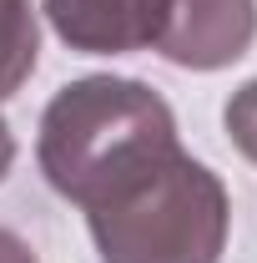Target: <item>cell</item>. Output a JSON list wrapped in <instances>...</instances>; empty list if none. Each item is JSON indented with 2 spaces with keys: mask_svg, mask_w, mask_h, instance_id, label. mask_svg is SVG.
<instances>
[{
  "mask_svg": "<svg viewBox=\"0 0 257 263\" xmlns=\"http://www.w3.org/2000/svg\"><path fill=\"white\" fill-rule=\"evenodd\" d=\"M222 122H227V137L237 142V152H242L247 162H257V76L247 81V86L232 91Z\"/></svg>",
  "mask_w": 257,
  "mask_h": 263,
  "instance_id": "cell-6",
  "label": "cell"
},
{
  "mask_svg": "<svg viewBox=\"0 0 257 263\" xmlns=\"http://www.w3.org/2000/svg\"><path fill=\"white\" fill-rule=\"evenodd\" d=\"M257 41V0H177L172 21L161 26V61L187 71H222L242 61Z\"/></svg>",
  "mask_w": 257,
  "mask_h": 263,
  "instance_id": "cell-3",
  "label": "cell"
},
{
  "mask_svg": "<svg viewBox=\"0 0 257 263\" xmlns=\"http://www.w3.org/2000/svg\"><path fill=\"white\" fill-rule=\"evenodd\" d=\"M0 263H40V258L31 253V243H26L20 233L0 228Z\"/></svg>",
  "mask_w": 257,
  "mask_h": 263,
  "instance_id": "cell-7",
  "label": "cell"
},
{
  "mask_svg": "<svg viewBox=\"0 0 257 263\" xmlns=\"http://www.w3.org/2000/svg\"><path fill=\"white\" fill-rule=\"evenodd\" d=\"M51 31L81 56L152 51L177 0H40Z\"/></svg>",
  "mask_w": 257,
  "mask_h": 263,
  "instance_id": "cell-4",
  "label": "cell"
},
{
  "mask_svg": "<svg viewBox=\"0 0 257 263\" xmlns=\"http://www.w3.org/2000/svg\"><path fill=\"white\" fill-rule=\"evenodd\" d=\"M40 61V26L31 0H0V101L15 97Z\"/></svg>",
  "mask_w": 257,
  "mask_h": 263,
  "instance_id": "cell-5",
  "label": "cell"
},
{
  "mask_svg": "<svg viewBox=\"0 0 257 263\" xmlns=\"http://www.w3.org/2000/svg\"><path fill=\"white\" fill-rule=\"evenodd\" d=\"M10 167H15V137L5 127V117H0V182L10 177Z\"/></svg>",
  "mask_w": 257,
  "mask_h": 263,
  "instance_id": "cell-8",
  "label": "cell"
},
{
  "mask_svg": "<svg viewBox=\"0 0 257 263\" xmlns=\"http://www.w3.org/2000/svg\"><path fill=\"white\" fill-rule=\"evenodd\" d=\"M86 223L101 263H222L232 202L212 167L177 152L91 208Z\"/></svg>",
  "mask_w": 257,
  "mask_h": 263,
  "instance_id": "cell-2",
  "label": "cell"
},
{
  "mask_svg": "<svg viewBox=\"0 0 257 263\" xmlns=\"http://www.w3.org/2000/svg\"><path fill=\"white\" fill-rule=\"evenodd\" d=\"M177 117L136 76H81L40 111L35 162L46 182L81 213L131 187L152 167L177 157Z\"/></svg>",
  "mask_w": 257,
  "mask_h": 263,
  "instance_id": "cell-1",
  "label": "cell"
}]
</instances>
